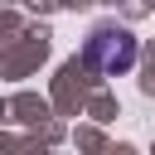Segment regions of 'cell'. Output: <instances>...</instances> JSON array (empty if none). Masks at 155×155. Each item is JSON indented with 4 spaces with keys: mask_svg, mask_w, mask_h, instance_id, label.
Listing matches in <instances>:
<instances>
[{
    "mask_svg": "<svg viewBox=\"0 0 155 155\" xmlns=\"http://www.w3.org/2000/svg\"><path fill=\"white\" fill-rule=\"evenodd\" d=\"M82 63L97 68L102 78H121L136 68V34L126 24H97L82 44Z\"/></svg>",
    "mask_w": 155,
    "mask_h": 155,
    "instance_id": "6da1fadb",
    "label": "cell"
}]
</instances>
